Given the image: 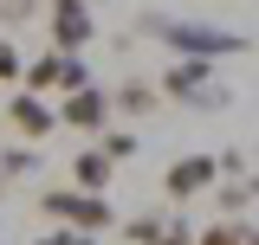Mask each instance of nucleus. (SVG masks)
<instances>
[{"label": "nucleus", "mask_w": 259, "mask_h": 245, "mask_svg": "<svg viewBox=\"0 0 259 245\" xmlns=\"http://www.w3.org/2000/svg\"><path fill=\"white\" fill-rule=\"evenodd\" d=\"M149 32H162L168 45H175V58H240V52H253V39L246 32H233V26H201V20H143Z\"/></svg>", "instance_id": "f257e3e1"}, {"label": "nucleus", "mask_w": 259, "mask_h": 245, "mask_svg": "<svg viewBox=\"0 0 259 245\" xmlns=\"http://www.w3.org/2000/svg\"><path fill=\"white\" fill-rule=\"evenodd\" d=\"M39 207L59 219L65 232H78V239H91V232H104V226H117L110 200H104V194H78V187H52V194H39Z\"/></svg>", "instance_id": "f03ea898"}, {"label": "nucleus", "mask_w": 259, "mask_h": 245, "mask_svg": "<svg viewBox=\"0 0 259 245\" xmlns=\"http://www.w3.org/2000/svg\"><path fill=\"white\" fill-rule=\"evenodd\" d=\"M214 181H221V174H214V155H175L168 174H162V194H168L175 207H188V200H201Z\"/></svg>", "instance_id": "7ed1b4c3"}, {"label": "nucleus", "mask_w": 259, "mask_h": 245, "mask_svg": "<svg viewBox=\"0 0 259 245\" xmlns=\"http://www.w3.org/2000/svg\"><path fill=\"white\" fill-rule=\"evenodd\" d=\"M84 39H97L91 7H78V0H52V52H59V58H84Z\"/></svg>", "instance_id": "20e7f679"}, {"label": "nucleus", "mask_w": 259, "mask_h": 245, "mask_svg": "<svg viewBox=\"0 0 259 245\" xmlns=\"http://www.w3.org/2000/svg\"><path fill=\"white\" fill-rule=\"evenodd\" d=\"M52 122H65V129H84V136H104V122H110V91H97V84L71 91L59 110H52Z\"/></svg>", "instance_id": "39448f33"}, {"label": "nucleus", "mask_w": 259, "mask_h": 245, "mask_svg": "<svg viewBox=\"0 0 259 245\" xmlns=\"http://www.w3.org/2000/svg\"><path fill=\"white\" fill-rule=\"evenodd\" d=\"M123 239L130 245H194V226L182 213H136L123 226Z\"/></svg>", "instance_id": "423d86ee"}, {"label": "nucleus", "mask_w": 259, "mask_h": 245, "mask_svg": "<svg viewBox=\"0 0 259 245\" xmlns=\"http://www.w3.org/2000/svg\"><path fill=\"white\" fill-rule=\"evenodd\" d=\"M7 122H13L26 142H46V136L59 129V122H52V103H46V97H26V91L7 97Z\"/></svg>", "instance_id": "0eeeda50"}, {"label": "nucleus", "mask_w": 259, "mask_h": 245, "mask_svg": "<svg viewBox=\"0 0 259 245\" xmlns=\"http://www.w3.org/2000/svg\"><path fill=\"white\" fill-rule=\"evenodd\" d=\"M110 174H117V168L104 161V149H78V155H71V181H78V194H104Z\"/></svg>", "instance_id": "6e6552de"}, {"label": "nucleus", "mask_w": 259, "mask_h": 245, "mask_svg": "<svg viewBox=\"0 0 259 245\" xmlns=\"http://www.w3.org/2000/svg\"><path fill=\"white\" fill-rule=\"evenodd\" d=\"M162 97H156V84L149 78H123L117 91H110V110H123V116H149Z\"/></svg>", "instance_id": "1a4fd4ad"}, {"label": "nucleus", "mask_w": 259, "mask_h": 245, "mask_svg": "<svg viewBox=\"0 0 259 245\" xmlns=\"http://www.w3.org/2000/svg\"><path fill=\"white\" fill-rule=\"evenodd\" d=\"M207 194L221 200V219L246 226V213H253V181H227V187H207Z\"/></svg>", "instance_id": "9d476101"}, {"label": "nucleus", "mask_w": 259, "mask_h": 245, "mask_svg": "<svg viewBox=\"0 0 259 245\" xmlns=\"http://www.w3.org/2000/svg\"><path fill=\"white\" fill-rule=\"evenodd\" d=\"M59 84H65V58H59V52H46V58H32V65H26V97L59 91Z\"/></svg>", "instance_id": "9b49d317"}, {"label": "nucleus", "mask_w": 259, "mask_h": 245, "mask_svg": "<svg viewBox=\"0 0 259 245\" xmlns=\"http://www.w3.org/2000/svg\"><path fill=\"white\" fill-rule=\"evenodd\" d=\"M194 245H253V226H233V219H214L207 232H194Z\"/></svg>", "instance_id": "f8f14e48"}, {"label": "nucleus", "mask_w": 259, "mask_h": 245, "mask_svg": "<svg viewBox=\"0 0 259 245\" xmlns=\"http://www.w3.org/2000/svg\"><path fill=\"white\" fill-rule=\"evenodd\" d=\"M32 168H39V149H7L0 155V187L13 181V174H32Z\"/></svg>", "instance_id": "ddd939ff"}, {"label": "nucleus", "mask_w": 259, "mask_h": 245, "mask_svg": "<svg viewBox=\"0 0 259 245\" xmlns=\"http://www.w3.org/2000/svg\"><path fill=\"white\" fill-rule=\"evenodd\" d=\"M97 142H104V161H110V168H117V161H130V155H136V136H123V129H104Z\"/></svg>", "instance_id": "4468645a"}, {"label": "nucleus", "mask_w": 259, "mask_h": 245, "mask_svg": "<svg viewBox=\"0 0 259 245\" xmlns=\"http://www.w3.org/2000/svg\"><path fill=\"white\" fill-rule=\"evenodd\" d=\"M84 84H91V65H84V58H65V84H59V91L71 97V91H84Z\"/></svg>", "instance_id": "2eb2a0df"}, {"label": "nucleus", "mask_w": 259, "mask_h": 245, "mask_svg": "<svg viewBox=\"0 0 259 245\" xmlns=\"http://www.w3.org/2000/svg\"><path fill=\"white\" fill-rule=\"evenodd\" d=\"M20 78V52H13V39H0V84H13Z\"/></svg>", "instance_id": "dca6fc26"}, {"label": "nucleus", "mask_w": 259, "mask_h": 245, "mask_svg": "<svg viewBox=\"0 0 259 245\" xmlns=\"http://www.w3.org/2000/svg\"><path fill=\"white\" fill-rule=\"evenodd\" d=\"M0 20H7V26H20V20H32V0H0Z\"/></svg>", "instance_id": "f3484780"}, {"label": "nucleus", "mask_w": 259, "mask_h": 245, "mask_svg": "<svg viewBox=\"0 0 259 245\" xmlns=\"http://www.w3.org/2000/svg\"><path fill=\"white\" fill-rule=\"evenodd\" d=\"M71 239H78V232H65V226H59V232H46L39 245H71Z\"/></svg>", "instance_id": "a211bd4d"}, {"label": "nucleus", "mask_w": 259, "mask_h": 245, "mask_svg": "<svg viewBox=\"0 0 259 245\" xmlns=\"http://www.w3.org/2000/svg\"><path fill=\"white\" fill-rule=\"evenodd\" d=\"M71 245H97V239H71Z\"/></svg>", "instance_id": "6ab92c4d"}]
</instances>
